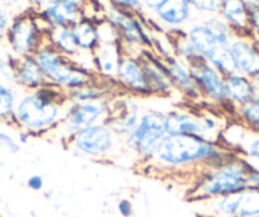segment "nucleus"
<instances>
[{
  "instance_id": "1",
  "label": "nucleus",
  "mask_w": 259,
  "mask_h": 217,
  "mask_svg": "<svg viewBox=\"0 0 259 217\" xmlns=\"http://www.w3.org/2000/svg\"><path fill=\"white\" fill-rule=\"evenodd\" d=\"M233 154L235 151L226 148L221 141L187 135H166L145 166L165 174L196 176L203 169L223 163Z\"/></svg>"
},
{
  "instance_id": "2",
  "label": "nucleus",
  "mask_w": 259,
  "mask_h": 217,
  "mask_svg": "<svg viewBox=\"0 0 259 217\" xmlns=\"http://www.w3.org/2000/svg\"><path fill=\"white\" fill-rule=\"evenodd\" d=\"M66 104V93L49 83L36 91L21 92L12 126L24 129L32 137H49L59 126Z\"/></svg>"
},
{
  "instance_id": "3",
  "label": "nucleus",
  "mask_w": 259,
  "mask_h": 217,
  "mask_svg": "<svg viewBox=\"0 0 259 217\" xmlns=\"http://www.w3.org/2000/svg\"><path fill=\"white\" fill-rule=\"evenodd\" d=\"M251 161L240 154H233L218 165L196 174L189 191L194 203L239 193L248 188V171Z\"/></svg>"
},
{
  "instance_id": "4",
  "label": "nucleus",
  "mask_w": 259,
  "mask_h": 217,
  "mask_svg": "<svg viewBox=\"0 0 259 217\" xmlns=\"http://www.w3.org/2000/svg\"><path fill=\"white\" fill-rule=\"evenodd\" d=\"M46 78L47 83L65 93L97 80L98 76L79 66L73 59L64 56L45 42L33 55Z\"/></svg>"
},
{
  "instance_id": "5",
  "label": "nucleus",
  "mask_w": 259,
  "mask_h": 217,
  "mask_svg": "<svg viewBox=\"0 0 259 217\" xmlns=\"http://www.w3.org/2000/svg\"><path fill=\"white\" fill-rule=\"evenodd\" d=\"M165 112L160 108H145L135 128L122 140L126 153L133 154L144 165L150 161L166 136Z\"/></svg>"
},
{
  "instance_id": "6",
  "label": "nucleus",
  "mask_w": 259,
  "mask_h": 217,
  "mask_svg": "<svg viewBox=\"0 0 259 217\" xmlns=\"http://www.w3.org/2000/svg\"><path fill=\"white\" fill-rule=\"evenodd\" d=\"M80 158L94 161H108L118 155L119 149H123V142L114 135L107 122L76 132L64 145Z\"/></svg>"
},
{
  "instance_id": "7",
  "label": "nucleus",
  "mask_w": 259,
  "mask_h": 217,
  "mask_svg": "<svg viewBox=\"0 0 259 217\" xmlns=\"http://www.w3.org/2000/svg\"><path fill=\"white\" fill-rule=\"evenodd\" d=\"M112 98L83 102V103H69L68 102L59 126L50 135V137H54L60 144L65 145L76 132L88 128L93 124L107 122L111 114Z\"/></svg>"
},
{
  "instance_id": "8",
  "label": "nucleus",
  "mask_w": 259,
  "mask_h": 217,
  "mask_svg": "<svg viewBox=\"0 0 259 217\" xmlns=\"http://www.w3.org/2000/svg\"><path fill=\"white\" fill-rule=\"evenodd\" d=\"M50 27L42 21L38 13L32 9L14 16L6 41L16 57L29 56L46 42V33Z\"/></svg>"
},
{
  "instance_id": "9",
  "label": "nucleus",
  "mask_w": 259,
  "mask_h": 217,
  "mask_svg": "<svg viewBox=\"0 0 259 217\" xmlns=\"http://www.w3.org/2000/svg\"><path fill=\"white\" fill-rule=\"evenodd\" d=\"M184 34L203 60L219 47H230L235 37L218 14L192 21L184 29Z\"/></svg>"
},
{
  "instance_id": "10",
  "label": "nucleus",
  "mask_w": 259,
  "mask_h": 217,
  "mask_svg": "<svg viewBox=\"0 0 259 217\" xmlns=\"http://www.w3.org/2000/svg\"><path fill=\"white\" fill-rule=\"evenodd\" d=\"M189 70L197 85L198 92L202 97V102L207 103L208 107L229 112L233 118L235 108L228 103L225 93V75H223L212 65L206 60L197 59L188 62Z\"/></svg>"
},
{
  "instance_id": "11",
  "label": "nucleus",
  "mask_w": 259,
  "mask_h": 217,
  "mask_svg": "<svg viewBox=\"0 0 259 217\" xmlns=\"http://www.w3.org/2000/svg\"><path fill=\"white\" fill-rule=\"evenodd\" d=\"M197 204L200 213L205 217H259V189L246 188Z\"/></svg>"
},
{
  "instance_id": "12",
  "label": "nucleus",
  "mask_w": 259,
  "mask_h": 217,
  "mask_svg": "<svg viewBox=\"0 0 259 217\" xmlns=\"http://www.w3.org/2000/svg\"><path fill=\"white\" fill-rule=\"evenodd\" d=\"M106 21L117 29L123 49L133 46L144 50L154 46V39L135 12L124 11L109 4L106 11Z\"/></svg>"
},
{
  "instance_id": "13",
  "label": "nucleus",
  "mask_w": 259,
  "mask_h": 217,
  "mask_svg": "<svg viewBox=\"0 0 259 217\" xmlns=\"http://www.w3.org/2000/svg\"><path fill=\"white\" fill-rule=\"evenodd\" d=\"M141 99L143 98L130 96L122 92L114 94L112 98L111 114L107 123L118 139L123 140L140 121L141 114L146 108Z\"/></svg>"
},
{
  "instance_id": "14",
  "label": "nucleus",
  "mask_w": 259,
  "mask_h": 217,
  "mask_svg": "<svg viewBox=\"0 0 259 217\" xmlns=\"http://www.w3.org/2000/svg\"><path fill=\"white\" fill-rule=\"evenodd\" d=\"M114 84L122 93L143 99L151 98L145 70L139 55L123 54L119 61Z\"/></svg>"
},
{
  "instance_id": "15",
  "label": "nucleus",
  "mask_w": 259,
  "mask_h": 217,
  "mask_svg": "<svg viewBox=\"0 0 259 217\" xmlns=\"http://www.w3.org/2000/svg\"><path fill=\"white\" fill-rule=\"evenodd\" d=\"M220 141L226 148L259 166V134L231 118L221 134Z\"/></svg>"
},
{
  "instance_id": "16",
  "label": "nucleus",
  "mask_w": 259,
  "mask_h": 217,
  "mask_svg": "<svg viewBox=\"0 0 259 217\" xmlns=\"http://www.w3.org/2000/svg\"><path fill=\"white\" fill-rule=\"evenodd\" d=\"M165 131L170 136H198L211 140L203 122L202 111H192L184 107H174L165 112Z\"/></svg>"
},
{
  "instance_id": "17",
  "label": "nucleus",
  "mask_w": 259,
  "mask_h": 217,
  "mask_svg": "<svg viewBox=\"0 0 259 217\" xmlns=\"http://www.w3.org/2000/svg\"><path fill=\"white\" fill-rule=\"evenodd\" d=\"M140 59L145 70L146 80L151 97L158 98H171L177 93L174 84L168 74L165 64L160 56H155L148 50L140 52Z\"/></svg>"
},
{
  "instance_id": "18",
  "label": "nucleus",
  "mask_w": 259,
  "mask_h": 217,
  "mask_svg": "<svg viewBox=\"0 0 259 217\" xmlns=\"http://www.w3.org/2000/svg\"><path fill=\"white\" fill-rule=\"evenodd\" d=\"M85 2L87 0H52L37 13L49 27H73L84 17Z\"/></svg>"
},
{
  "instance_id": "19",
  "label": "nucleus",
  "mask_w": 259,
  "mask_h": 217,
  "mask_svg": "<svg viewBox=\"0 0 259 217\" xmlns=\"http://www.w3.org/2000/svg\"><path fill=\"white\" fill-rule=\"evenodd\" d=\"M193 9L187 0H165L153 13L156 24L170 33L184 31L193 18Z\"/></svg>"
},
{
  "instance_id": "20",
  "label": "nucleus",
  "mask_w": 259,
  "mask_h": 217,
  "mask_svg": "<svg viewBox=\"0 0 259 217\" xmlns=\"http://www.w3.org/2000/svg\"><path fill=\"white\" fill-rule=\"evenodd\" d=\"M161 59L165 64L177 93L191 103L196 104L202 102V97L198 92L197 85L194 83L188 64L177 57L176 55H169V56L161 57Z\"/></svg>"
},
{
  "instance_id": "21",
  "label": "nucleus",
  "mask_w": 259,
  "mask_h": 217,
  "mask_svg": "<svg viewBox=\"0 0 259 217\" xmlns=\"http://www.w3.org/2000/svg\"><path fill=\"white\" fill-rule=\"evenodd\" d=\"M236 72L254 79L259 75V42L251 36H235L230 45Z\"/></svg>"
},
{
  "instance_id": "22",
  "label": "nucleus",
  "mask_w": 259,
  "mask_h": 217,
  "mask_svg": "<svg viewBox=\"0 0 259 217\" xmlns=\"http://www.w3.org/2000/svg\"><path fill=\"white\" fill-rule=\"evenodd\" d=\"M16 88L21 92H32L46 85L47 80L33 55L16 57L13 60Z\"/></svg>"
},
{
  "instance_id": "23",
  "label": "nucleus",
  "mask_w": 259,
  "mask_h": 217,
  "mask_svg": "<svg viewBox=\"0 0 259 217\" xmlns=\"http://www.w3.org/2000/svg\"><path fill=\"white\" fill-rule=\"evenodd\" d=\"M123 54L121 41L101 42L97 51L94 52L96 75L102 80L114 81Z\"/></svg>"
},
{
  "instance_id": "24",
  "label": "nucleus",
  "mask_w": 259,
  "mask_h": 217,
  "mask_svg": "<svg viewBox=\"0 0 259 217\" xmlns=\"http://www.w3.org/2000/svg\"><path fill=\"white\" fill-rule=\"evenodd\" d=\"M218 16L235 36H251L250 11L245 0H223Z\"/></svg>"
},
{
  "instance_id": "25",
  "label": "nucleus",
  "mask_w": 259,
  "mask_h": 217,
  "mask_svg": "<svg viewBox=\"0 0 259 217\" xmlns=\"http://www.w3.org/2000/svg\"><path fill=\"white\" fill-rule=\"evenodd\" d=\"M225 93L228 103L235 109L256 97L253 79L240 72H234L225 76Z\"/></svg>"
},
{
  "instance_id": "26",
  "label": "nucleus",
  "mask_w": 259,
  "mask_h": 217,
  "mask_svg": "<svg viewBox=\"0 0 259 217\" xmlns=\"http://www.w3.org/2000/svg\"><path fill=\"white\" fill-rule=\"evenodd\" d=\"M118 92L114 81H106L98 78L87 85L68 92L66 98H68L69 103H83V102H94L103 98H112Z\"/></svg>"
},
{
  "instance_id": "27",
  "label": "nucleus",
  "mask_w": 259,
  "mask_h": 217,
  "mask_svg": "<svg viewBox=\"0 0 259 217\" xmlns=\"http://www.w3.org/2000/svg\"><path fill=\"white\" fill-rule=\"evenodd\" d=\"M74 37L79 51L94 54L101 45L99 37V23L89 17L84 16L73 26Z\"/></svg>"
},
{
  "instance_id": "28",
  "label": "nucleus",
  "mask_w": 259,
  "mask_h": 217,
  "mask_svg": "<svg viewBox=\"0 0 259 217\" xmlns=\"http://www.w3.org/2000/svg\"><path fill=\"white\" fill-rule=\"evenodd\" d=\"M46 42L50 46L54 47L56 51H59L60 54L66 57H70V59H73L79 52L75 37H74L73 27H50L46 33Z\"/></svg>"
},
{
  "instance_id": "29",
  "label": "nucleus",
  "mask_w": 259,
  "mask_h": 217,
  "mask_svg": "<svg viewBox=\"0 0 259 217\" xmlns=\"http://www.w3.org/2000/svg\"><path fill=\"white\" fill-rule=\"evenodd\" d=\"M21 92L0 79V123L12 124L14 108Z\"/></svg>"
},
{
  "instance_id": "30",
  "label": "nucleus",
  "mask_w": 259,
  "mask_h": 217,
  "mask_svg": "<svg viewBox=\"0 0 259 217\" xmlns=\"http://www.w3.org/2000/svg\"><path fill=\"white\" fill-rule=\"evenodd\" d=\"M234 119L243 123L251 131L259 134V98L255 97L244 106L238 107L234 112Z\"/></svg>"
},
{
  "instance_id": "31",
  "label": "nucleus",
  "mask_w": 259,
  "mask_h": 217,
  "mask_svg": "<svg viewBox=\"0 0 259 217\" xmlns=\"http://www.w3.org/2000/svg\"><path fill=\"white\" fill-rule=\"evenodd\" d=\"M193 12L201 16H216L220 11L223 0H187Z\"/></svg>"
},
{
  "instance_id": "32",
  "label": "nucleus",
  "mask_w": 259,
  "mask_h": 217,
  "mask_svg": "<svg viewBox=\"0 0 259 217\" xmlns=\"http://www.w3.org/2000/svg\"><path fill=\"white\" fill-rule=\"evenodd\" d=\"M0 150L6 151L11 155H17L21 153L22 145L19 144L17 137L6 131H0Z\"/></svg>"
},
{
  "instance_id": "33",
  "label": "nucleus",
  "mask_w": 259,
  "mask_h": 217,
  "mask_svg": "<svg viewBox=\"0 0 259 217\" xmlns=\"http://www.w3.org/2000/svg\"><path fill=\"white\" fill-rule=\"evenodd\" d=\"M14 56L7 57L3 59L0 57V79L9 85L16 86V75H14V65H13Z\"/></svg>"
},
{
  "instance_id": "34",
  "label": "nucleus",
  "mask_w": 259,
  "mask_h": 217,
  "mask_svg": "<svg viewBox=\"0 0 259 217\" xmlns=\"http://www.w3.org/2000/svg\"><path fill=\"white\" fill-rule=\"evenodd\" d=\"M16 14L0 2V42L4 41Z\"/></svg>"
},
{
  "instance_id": "35",
  "label": "nucleus",
  "mask_w": 259,
  "mask_h": 217,
  "mask_svg": "<svg viewBox=\"0 0 259 217\" xmlns=\"http://www.w3.org/2000/svg\"><path fill=\"white\" fill-rule=\"evenodd\" d=\"M250 11L251 37L259 42V0H245Z\"/></svg>"
},
{
  "instance_id": "36",
  "label": "nucleus",
  "mask_w": 259,
  "mask_h": 217,
  "mask_svg": "<svg viewBox=\"0 0 259 217\" xmlns=\"http://www.w3.org/2000/svg\"><path fill=\"white\" fill-rule=\"evenodd\" d=\"M109 4L117 7V8L124 9V11L135 12V13L143 11L141 0H109Z\"/></svg>"
},
{
  "instance_id": "37",
  "label": "nucleus",
  "mask_w": 259,
  "mask_h": 217,
  "mask_svg": "<svg viewBox=\"0 0 259 217\" xmlns=\"http://www.w3.org/2000/svg\"><path fill=\"white\" fill-rule=\"evenodd\" d=\"M117 212L121 217L134 216V204L128 198H121L117 202Z\"/></svg>"
},
{
  "instance_id": "38",
  "label": "nucleus",
  "mask_w": 259,
  "mask_h": 217,
  "mask_svg": "<svg viewBox=\"0 0 259 217\" xmlns=\"http://www.w3.org/2000/svg\"><path fill=\"white\" fill-rule=\"evenodd\" d=\"M2 3L8 7L12 12L16 11L18 13H22V12H26L29 9L28 0H2Z\"/></svg>"
},
{
  "instance_id": "39",
  "label": "nucleus",
  "mask_w": 259,
  "mask_h": 217,
  "mask_svg": "<svg viewBox=\"0 0 259 217\" xmlns=\"http://www.w3.org/2000/svg\"><path fill=\"white\" fill-rule=\"evenodd\" d=\"M27 187L33 192H41L45 187V179L41 174H32L27 179Z\"/></svg>"
},
{
  "instance_id": "40",
  "label": "nucleus",
  "mask_w": 259,
  "mask_h": 217,
  "mask_svg": "<svg viewBox=\"0 0 259 217\" xmlns=\"http://www.w3.org/2000/svg\"><path fill=\"white\" fill-rule=\"evenodd\" d=\"M248 188L259 189V166L254 163L250 164L248 171Z\"/></svg>"
},
{
  "instance_id": "41",
  "label": "nucleus",
  "mask_w": 259,
  "mask_h": 217,
  "mask_svg": "<svg viewBox=\"0 0 259 217\" xmlns=\"http://www.w3.org/2000/svg\"><path fill=\"white\" fill-rule=\"evenodd\" d=\"M165 0H141V4H143V11L146 13L153 14L161 4L164 3Z\"/></svg>"
},
{
  "instance_id": "42",
  "label": "nucleus",
  "mask_w": 259,
  "mask_h": 217,
  "mask_svg": "<svg viewBox=\"0 0 259 217\" xmlns=\"http://www.w3.org/2000/svg\"><path fill=\"white\" fill-rule=\"evenodd\" d=\"M50 2H52V0H28V7L32 11L39 12L44 7H46Z\"/></svg>"
},
{
  "instance_id": "43",
  "label": "nucleus",
  "mask_w": 259,
  "mask_h": 217,
  "mask_svg": "<svg viewBox=\"0 0 259 217\" xmlns=\"http://www.w3.org/2000/svg\"><path fill=\"white\" fill-rule=\"evenodd\" d=\"M17 140H18V142L21 145H26L28 144L29 141H31V139H33L32 137L31 134H28L27 131H24V129H17Z\"/></svg>"
},
{
  "instance_id": "44",
  "label": "nucleus",
  "mask_w": 259,
  "mask_h": 217,
  "mask_svg": "<svg viewBox=\"0 0 259 217\" xmlns=\"http://www.w3.org/2000/svg\"><path fill=\"white\" fill-rule=\"evenodd\" d=\"M254 85H255V92H256V97L259 98V75H256L255 78L253 79Z\"/></svg>"
}]
</instances>
